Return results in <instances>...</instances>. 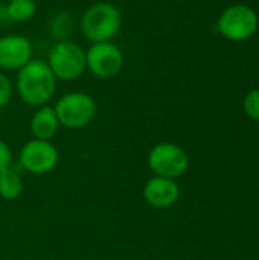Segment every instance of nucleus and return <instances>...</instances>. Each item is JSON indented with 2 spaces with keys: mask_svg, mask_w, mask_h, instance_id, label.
<instances>
[{
  "mask_svg": "<svg viewBox=\"0 0 259 260\" xmlns=\"http://www.w3.org/2000/svg\"><path fill=\"white\" fill-rule=\"evenodd\" d=\"M60 128V120L53 107L43 105L31 117V133L38 140H50Z\"/></svg>",
  "mask_w": 259,
  "mask_h": 260,
  "instance_id": "nucleus-11",
  "label": "nucleus"
},
{
  "mask_svg": "<svg viewBox=\"0 0 259 260\" xmlns=\"http://www.w3.org/2000/svg\"><path fill=\"white\" fill-rule=\"evenodd\" d=\"M60 125L69 129L87 126L96 116L95 99L84 91H70L63 94L53 107Z\"/></svg>",
  "mask_w": 259,
  "mask_h": 260,
  "instance_id": "nucleus-4",
  "label": "nucleus"
},
{
  "mask_svg": "<svg viewBox=\"0 0 259 260\" xmlns=\"http://www.w3.org/2000/svg\"><path fill=\"white\" fill-rule=\"evenodd\" d=\"M12 93H14L12 81L5 72H0V108H5L11 102Z\"/></svg>",
  "mask_w": 259,
  "mask_h": 260,
  "instance_id": "nucleus-16",
  "label": "nucleus"
},
{
  "mask_svg": "<svg viewBox=\"0 0 259 260\" xmlns=\"http://www.w3.org/2000/svg\"><path fill=\"white\" fill-rule=\"evenodd\" d=\"M11 161H12V154H11V149L9 146L0 140V172L9 169L11 166Z\"/></svg>",
  "mask_w": 259,
  "mask_h": 260,
  "instance_id": "nucleus-17",
  "label": "nucleus"
},
{
  "mask_svg": "<svg viewBox=\"0 0 259 260\" xmlns=\"http://www.w3.org/2000/svg\"><path fill=\"white\" fill-rule=\"evenodd\" d=\"M46 62L60 81H76L87 72L85 49L70 38L55 41L49 49Z\"/></svg>",
  "mask_w": 259,
  "mask_h": 260,
  "instance_id": "nucleus-3",
  "label": "nucleus"
},
{
  "mask_svg": "<svg viewBox=\"0 0 259 260\" xmlns=\"http://www.w3.org/2000/svg\"><path fill=\"white\" fill-rule=\"evenodd\" d=\"M8 21L14 23H26L34 18L37 12L35 0H9L5 5Z\"/></svg>",
  "mask_w": 259,
  "mask_h": 260,
  "instance_id": "nucleus-12",
  "label": "nucleus"
},
{
  "mask_svg": "<svg viewBox=\"0 0 259 260\" xmlns=\"http://www.w3.org/2000/svg\"><path fill=\"white\" fill-rule=\"evenodd\" d=\"M87 70L99 79H111L118 76L125 64L124 52L113 41L92 43L85 50Z\"/></svg>",
  "mask_w": 259,
  "mask_h": 260,
  "instance_id": "nucleus-6",
  "label": "nucleus"
},
{
  "mask_svg": "<svg viewBox=\"0 0 259 260\" xmlns=\"http://www.w3.org/2000/svg\"><path fill=\"white\" fill-rule=\"evenodd\" d=\"M32 41L21 34L0 37V72H18L34 56Z\"/></svg>",
  "mask_w": 259,
  "mask_h": 260,
  "instance_id": "nucleus-9",
  "label": "nucleus"
},
{
  "mask_svg": "<svg viewBox=\"0 0 259 260\" xmlns=\"http://www.w3.org/2000/svg\"><path fill=\"white\" fill-rule=\"evenodd\" d=\"M217 24L224 38L231 41H246L256 34L259 18L250 6L234 5L221 12Z\"/></svg>",
  "mask_w": 259,
  "mask_h": 260,
  "instance_id": "nucleus-5",
  "label": "nucleus"
},
{
  "mask_svg": "<svg viewBox=\"0 0 259 260\" xmlns=\"http://www.w3.org/2000/svg\"><path fill=\"white\" fill-rule=\"evenodd\" d=\"M244 111L252 120L259 122V88L250 90L246 94V98H244Z\"/></svg>",
  "mask_w": 259,
  "mask_h": 260,
  "instance_id": "nucleus-15",
  "label": "nucleus"
},
{
  "mask_svg": "<svg viewBox=\"0 0 259 260\" xmlns=\"http://www.w3.org/2000/svg\"><path fill=\"white\" fill-rule=\"evenodd\" d=\"M23 190L21 178L11 168L0 172V197L5 200H15Z\"/></svg>",
  "mask_w": 259,
  "mask_h": 260,
  "instance_id": "nucleus-13",
  "label": "nucleus"
},
{
  "mask_svg": "<svg viewBox=\"0 0 259 260\" xmlns=\"http://www.w3.org/2000/svg\"><path fill=\"white\" fill-rule=\"evenodd\" d=\"M180 197V189L176 180L166 177H154L148 180L143 187L145 201L156 209H168L177 203Z\"/></svg>",
  "mask_w": 259,
  "mask_h": 260,
  "instance_id": "nucleus-10",
  "label": "nucleus"
},
{
  "mask_svg": "<svg viewBox=\"0 0 259 260\" xmlns=\"http://www.w3.org/2000/svg\"><path fill=\"white\" fill-rule=\"evenodd\" d=\"M56 78L47 66L46 59L32 58L17 72L15 90L20 99L31 107H43L53 98L56 90Z\"/></svg>",
  "mask_w": 259,
  "mask_h": 260,
  "instance_id": "nucleus-1",
  "label": "nucleus"
},
{
  "mask_svg": "<svg viewBox=\"0 0 259 260\" xmlns=\"http://www.w3.org/2000/svg\"><path fill=\"white\" fill-rule=\"evenodd\" d=\"M72 29H73V20L67 12H60L53 15V18L49 21V32L52 34L53 38H56V41L69 40Z\"/></svg>",
  "mask_w": 259,
  "mask_h": 260,
  "instance_id": "nucleus-14",
  "label": "nucleus"
},
{
  "mask_svg": "<svg viewBox=\"0 0 259 260\" xmlns=\"http://www.w3.org/2000/svg\"><path fill=\"white\" fill-rule=\"evenodd\" d=\"M122 27V14L110 2H96L89 6L79 20V29L90 43L113 41Z\"/></svg>",
  "mask_w": 259,
  "mask_h": 260,
  "instance_id": "nucleus-2",
  "label": "nucleus"
},
{
  "mask_svg": "<svg viewBox=\"0 0 259 260\" xmlns=\"http://www.w3.org/2000/svg\"><path fill=\"white\" fill-rule=\"evenodd\" d=\"M2 20H8L6 17V11H5V6H0V21Z\"/></svg>",
  "mask_w": 259,
  "mask_h": 260,
  "instance_id": "nucleus-18",
  "label": "nucleus"
},
{
  "mask_svg": "<svg viewBox=\"0 0 259 260\" xmlns=\"http://www.w3.org/2000/svg\"><path fill=\"white\" fill-rule=\"evenodd\" d=\"M148 166L157 177L179 178L189 168V157L176 143L163 142L156 145L148 154Z\"/></svg>",
  "mask_w": 259,
  "mask_h": 260,
  "instance_id": "nucleus-7",
  "label": "nucleus"
},
{
  "mask_svg": "<svg viewBox=\"0 0 259 260\" xmlns=\"http://www.w3.org/2000/svg\"><path fill=\"white\" fill-rule=\"evenodd\" d=\"M60 154L50 140H29L20 151L21 166L32 174L41 175L55 169Z\"/></svg>",
  "mask_w": 259,
  "mask_h": 260,
  "instance_id": "nucleus-8",
  "label": "nucleus"
}]
</instances>
